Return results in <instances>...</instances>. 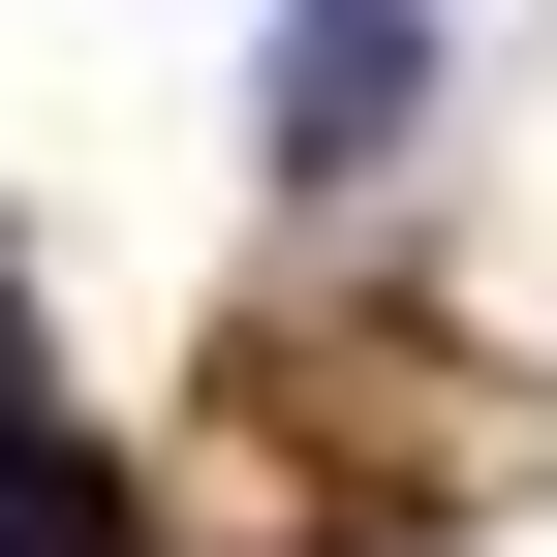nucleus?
<instances>
[{"instance_id": "f03ea898", "label": "nucleus", "mask_w": 557, "mask_h": 557, "mask_svg": "<svg viewBox=\"0 0 557 557\" xmlns=\"http://www.w3.org/2000/svg\"><path fill=\"white\" fill-rule=\"evenodd\" d=\"M372 124H403V32H310V62H278V156H310V186L372 156Z\"/></svg>"}, {"instance_id": "f257e3e1", "label": "nucleus", "mask_w": 557, "mask_h": 557, "mask_svg": "<svg viewBox=\"0 0 557 557\" xmlns=\"http://www.w3.org/2000/svg\"><path fill=\"white\" fill-rule=\"evenodd\" d=\"M0 557H124V465L62 434V403H0Z\"/></svg>"}, {"instance_id": "7ed1b4c3", "label": "nucleus", "mask_w": 557, "mask_h": 557, "mask_svg": "<svg viewBox=\"0 0 557 557\" xmlns=\"http://www.w3.org/2000/svg\"><path fill=\"white\" fill-rule=\"evenodd\" d=\"M0 403H32V341H0Z\"/></svg>"}]
</instances>
